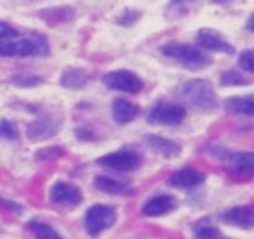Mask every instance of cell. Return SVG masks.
<instances>
[{
    "mask_svg": "<svg viewBox=\"0 0 254 239\" xmlns=\"http://www.w3.org/2000/svg\"><path fill=\"white\" fill-rule=\"evenodd\" d=\"M51 53L49 40L43 34H26L19 36L17 40L8 41V43H0V56L2 58H41Z\"/></svg>",
    "mask_w": 254,
    "mask_h": 239,
    "instance_id": "obj_1",
    "label": "cell"
},
{
    "mask_svg": "<svg viewBox=\"0 0 254 239\" xmlns=\"http://www.w3.org/2000/svg\"><path fill=\"white\" fill-rule=\"evenodd\" d=\"M178 94L185 103L204 112H211L217 109V94L213 86L204 79L185 80L178 86Z\"/></svg>",
    "mask_w": 254,
    "mask_h": 239,
    "instance_id": "obj_2",
    "label": "cell"
},
{
    "mask_svg": "<svg viewBox=\"0 0 254 239\" xmlns=\"http://www.w3.org/2000/svg\"><path fill=\"white\" fill-rule=\"evenodd\" d=\"M161 53L168 58H172L176 62H180L183 67L187 69H202L211 64L209 56L204 55V51H200L194 45H187V43H165L161 47Z\"/></svg>",
    "mask_w": 254,
    "mask_h": 239,
    "instance_id": "obj_3",
    "label": "cell"
},
{
    "mask_svg": "<svg viewBox=\"0 0 254 239\" xmlns=\"http://www.w3.org/2000/svg\"><path fill=\"white\" fill-rule=\"evenodd\" d=\"M185 107L172 101H159L151 107L146 120L151 125H165V127H172V125H180L183 120H185Z\"/></svg>",
    "mask_w": 254,
    "mask_h": 239,
    "instance_id": "obj_4",
    "label": "cell"
},
{
    "mask_svg": "<svg viewBox=\"0 0 254 239\" xmlns=\"http://www.w3.org/2000/svg\"><path fill=\"white\" fill-rule=\"evenodd\" d=\"M116 209L111 206H105V204H95L86 211L84 215V228L90 236H99L101 232L109 230L116 223Z\"/></svg>",
    "mask_w": 254,
    "mask_h": 239,
    "instance_id": "obj_5",
    "label": "cell"
},
{
    "mask_svg": "<svg viewBox=\"0 0 254 239\" xmlns=\"http://www.w3.org/2000/svg\"><path fill=\"white\" fill-rule=\"evenodd\" d=\"M60 129H62V116L56 112H45L26 127V136L32 142H40L58 135Z\"/></svg>",
    "mask_w": 254,
    "mask_h": 239,
    "instance_id": "obj_6",
    "label": "cell"
},
{
    "mask_svg": "<svg viewBox=\"0 0 254 239\" xmlns=\"http://www.w3.org/2000/svg\"><path fill=\"white\" fill-rule=\"evenodd\" d=\"M101 82L109 90L124 92V94H138L144 88L142 79L135 71H129V69H116V71L105 73Z\"/></svg>",
    "mask_w": 254,
    "mask_h": 239,
    "instance_id": "obj_7",
    "label": "cell"
},
{
    "mask_svg": "<svg viewBox=\"0 0 254 239\" xmlns=\"http://www.w3.org/2000/svg\"><path fill=\"white\" fill-rule=\"evenodd\" d=\"M97 165H101L105 168H111L116 172H133L142 165V155L136 153L135 150H127L122 148L118 152L107 153L103 157L97 159Z\"/></svg>",
    "mask_w": 254,
    "mask_h": 239,
    "instance_id": "obj_8",
    "label": "cell"
},
{
    "mask_svg": "<svg viewBox=\"0 0 254 239\" xmlns=\"http://www.w3.org/2000/svg\"><path fill=\"white\" fill-rule=\"evenodd\" d=\"M49 200L60 207H75L82 202V192L77 185L58 181L53 185V189L49 192Z\"/></svg>",
    "mask_w": 254,
    "mask_h": 239,
    "instance_id": "obj_9",
    "label": "cell"
},
{
    "mask_svg": "<svg viewBox=\"0 0 254 239\" xmlns=\"http://www.w3.org/2000/svg\"><path fill=\"white\" fill-rule=\"evenodd\" d=\"M200 51H213V53H224V55H234V45L222 40L219 34L211 32V30H200L196 34V45Z\"/></svg>",
    "mask_w": 254,
    "mask_h": 239,
    "instance_id": "obj_10",
    "label": "cell"
},
{
    "mask_svg": "<svg viewBox=\"0 0 254 239\" xmlns=\"http://www.w3.org/2000/svg\"><path fill=\"white\" fill-rule=\"evenodd\" d=\"M206 174L202 170L196 168H182V170H176L174 174H170L168 178V185L176 187V189H192V187H198L200 183H204Z\"/></svg>",
    "mask_w": 254,
    "mask_h": 239,
    "instance_id": "obj_11",
    "label": "cell"
},
{
    "mask_svg": "<svg viewBox=\"0 0 254 239\" xmlns=\"http://www.w3.org/2000/svg\"><path fill=\"white\" fill-rule=\"evenodd\" d=\"M226 167L232 174L239 178H249L253 176L254 168V155L253 152H234L226 155Z\"/></svg>",
    "mask_w": 254,
    "mask_h": 239,
    "instance_id": "obj_12",
    "label": "cell"
},
{
    "mask_svg": "<svg viewBox=\"0 0 254 239\" xmlns=\"http://www.w3.org/2000/svg\"><path fill=\"white\" fill-rule=\"evenodd\" d=\"M178 202L174 196L170 194H155L151 198L146 200V204L142 206V213L146 217H161L170 213L172 209H176Z\"/></svg>",
    "mask_w": 254,
    "mask_h": 239,
    "instance_id": "obj_13",
    "label": "cell"
},
{
    "mask_svg": "<svg viewBox=\"0 0 254 239\" xmlns=\"http://www.w3.org/2000/svg\"><path fill=\"white\" fill-rule=\"evenodd\" d=\"M144 142L146 146L150 148L153 153H157L161 157H178L180 153H182V146L174 140H170V138H165V136H159V135H146L144 138Z\"/></svg>",
    "mask_w": 254,
    "mask_h": 239,
    "instance_id": "obj_14",
    "label": "cell"
},
{
    "mask_svg": "<svg viewBox=\"0 0 254 239\" xmlns=\"http://www.w3.org/2000/svg\"><path fill=\"white\" fill-rule=\"evenodd\" d=\"M111 111H112V118H114V121L118 125H127V123L135 121L138 118V114H140V109L135 103L124 99V97H118V99L112 101Z\"/></svg>",
    "mask_w": 254,
    "mask_h": 239,
    "instance_id": "obj_15",
    "label": "cell"
},
{
    "mask_svg": "<svg viewBox=\"0 0 254 239\" xmlns=\"http://www.w3.org/2000/svg\"><path fill=\"white\" fill-rule=\"evenodd\" d=\"M94 187L97 191L111 194V196H124V194L133 192V185H129L127 181H122V179L109 178V176H97L94 179Z\"/></svg>",
    "mask_w": 254,
    "mask_h": 239,
    "instance_id": "obj_16",
    "label": "cell"
},
{
    "mask_svg": "<svg viewBox=\"0 0 254 239\" xmlns=\"http://www.w3.org/2000/svg\"><path fill=\"white\" fill-rule=\"evenodd\" d=\"M221 219L224 223L234 224V226H238V228H253V223H254L253 209L249 206L230 207V209L222 211Z\"/></svg>",
    "mask_w": 254,
    "mask_h": 239,
    "instance_id": "obj_17",
    "label": "cell"
},
{
    "mask_svg": "<svg viewBox=\"0 0 254 239\" xmlns=\"http://www.w3.org/2000/svg\"><path fill=\"white\" fill-rule=\"evenodd\" d=\"M38 17H40L41 21H45L49 26H58V24L71 21L73 17H75V9L71 6H55V8L41 9Z\"/></svg>",
    "mask_w": 254,
    "mask_h": 239,
    "instance_id": "obj_18",
    "label": "cell"
},
{
    "mask_svg": "<svg viewBox=\"0 0 254 239\" xmlns=\"http://www.w3.org/2000/svg\"><path fill=\"white\" fill-rule=\"evenodd\" d=\"M224 109L232 114L239 116H253L254 112V99L253 96H232L224 99Z\"/></svg>",
    "mask_w": 254,
    "mask_h": 239,
    "instance_id": "obj_19",
    "label": "cell"
},
{
    "mask_svg": "<svg viewBox=\"0 0 254 239\" xmlns=\"http://www.w3.org/2000/svg\"><path fill=\"white\" fill-rule=\"evenodd\" d=\"M88 79H90V75H88L86 69H82V67H69V69H65L62 73L60 84L64 88H67V90H80V88H84L88 84Z\"/></svg>",
    "mask_w": 254,
    "mask_h": 239,
    "instance_id": "obj_20",
    "label": "cell"
},
{
    "mask_svg": "<svg viewBox=\"0 0 254 239\" xmlns=\"http://www.w3.org/2000/svg\"><path fill=\"white\" fill-rule=\"evenodd\" d=\"M192 239H228L219 228L209 223V219H202L192 226Z\"/></svg>",
    "mask_w": 254,
    "mask_h": 239,
    "instance_id": "obj_21",
    "label": "cell"
},
{
    "mask_svg": "<svg viewBox=\"0 0 254 239\" xmlns=\"http://www.w3.org/2000/svg\"><path fill=\"white\" fill-rule=\"evenodd\" d=\"M28 230L34 234V238L36 239H62V236L58 234L56 230H53L47 223H43V221H38V219H32L28 221Z\"/></svg>",
    "mask_w": 254,
    "mask_h": 239,
    "instance_id": "obj_22",
    "label": "cell"
},
{
    "mask_svg": "<svg viewBox=\"0 0 254 239\" xmlns=\"http://www.w3.org/2000/svg\"><path fill=\"white\" fill-rule=\"evenodd\" d=\"M9 82L11 84H15L19 88H34V86H40L43 79L38 77V75H34V73H13L11 77H9Z\"/></svg>",
    "mask_w": 254,
    "mask_h": 239,
    "instance_id": "obj_23",
    "label": "cell"
},
{
    "mask_svg": "<svg viewBox=\"0 0 254 239\" xmlns=\"http://www.w3.org/2000/svg\"><path fill=\"white\" fill-rule=\"evenodd\" d=\"M221 84L222 86H247L249 80L243 75H239L238 71H234V69H226L221 75Z\"/></svg>",
    "mask_w": 254,
    "mask_h": 239,
    "instance_id": "obj_24",
    "label": "cell"
},
{
    "mask_svg": "<svg viewBox=\"0 0 254 239\" xmlns=\"http://www.w3.org/2000/svg\"><path fill=\"white\" fill-rule=\"evenodd\" d=\"M0 138L11 140V142L19 140V129H17L15 121H11V120H2L0 121Z\"/></svg>",
    "mask_w": 254,
    "mask_h": 239,
    "instance_id": "obj_25",
    "label": "cell"
},
{
    "mask_svg": "<svg viewBox=\"0 0 254 239\" xmlns=\"http://www.w3.org/2000/svg\"><path fill=\"white\" fill-rule=\"evenodd\" d=\"M140 17H142L140 11H136V9H126V11H122L116 17V24H120V26H133V24L138 23Z\"/></svg>",
    "mask_w": 254,
    "mask_h": 239,
    "instance_id": "obj_26",
    "label": "cell"
},
{
    "mask_svg": "<svg viewBox=\"0 0 254 239\" xmlns=\"http://www.w3.org/2000/svg\"><path fill=\"white\" fill-rule=\"evenodd\" d=\"M238 64L239 67L247 73H253L254 71V53L253 49H245L238 58Z\"/></svg>",
    "mask_w": 254,
    "mask_h": 239,
    "instance_id": "obj_27",
    "label": "cell"
},
{
    "mask_svg": "<svg viewBox=\"0 0 254 239\" xmlns=\"http://www.w3.org/2000/svg\"><path fill=\"white\" fill-rule=\"evenodd\" d=\"M17 38H19V32L13 26H9L8 23H0V43H8Z\"/></svg>",
    "mask_w": 254,
    "mask_h": 239,
    "instance_id": "obj_28",
    "label": "cell"
},
{
    "mask_svg": "<svg viewBox=\"0 0 254 239\" xmlns=\"http://www.w3.org/2000/svg\"><path fill=\"white\" fill-rule=\"evenodd\" d=\"M64 153V150L60 146H56V148H45V150H40V152L36 153V157L38 159H56V157H60Z\"/></svg>",
    "mask_w": 254,
    "mask_h": 239,
    "instance_id": "obj_29",
    "label": "cell"
},
{
    "mask_svg": "<svg viewBox=\"0 0 254 239\" xmlns=\"http://www.w3.org/2000/svg\"><path fill=\"white\" fill-rule=\"evenodd\" d=\"M75 135H77L79 140H84V142H90V140H95V138H97V136H95V131L92 127H88V125L79 127L75 131Z\"/></svg>",
    "mask_w": 254,
    "mask_h": 239,
    "instance_id": "obj_30",
    "label": "cell"
},
{
    "mask_svg": "<svg viewBox=\"0 0 254 239\" xmlns=\"http://www.w3.org/2000/svg\"><path fill=\"white\" fill-rule=\"evenodd\" d=\"M192 2H196V0H170L168 8H170V9H178V8H183V6H187V4H192Z\"/></svg>",
    "mask_w": 254,
    "mask_h": 239,
    "instance_id": "obj_31",
    "label": "cell"
},
{
    "mask_svg": "<svg viewBox=\"0 0 254 239\" xmlns=\"http://www.w3.org/2000/svg\"><path fill=\"white\" fill-rule=\"evenodd\" d=\"M0 204H2V206H6V207H13V211H15V213H21V209H23V207L19 206V204H13V202H6V200H0Z\"/></svg>",
    "mask_w": 254,
    "mask_h": 239,
    "instance_id": "obj_32",
    "label": "cell"
},
{
    "mask_svg": "<svg viewBox=\"0 0 254 239\" xmlns=\"http://www.w3.org/2000/svg\"><path fill=\"white\" fill-rule=\"evenodd\" d=\"M247 32H254V17L249 15V21H247Z\"/></svg>",
    "mask_w": 254,
    "mask_h": 239,
    "instance_id": "obj_33",
    "label": "cell"
}]
</instances>
